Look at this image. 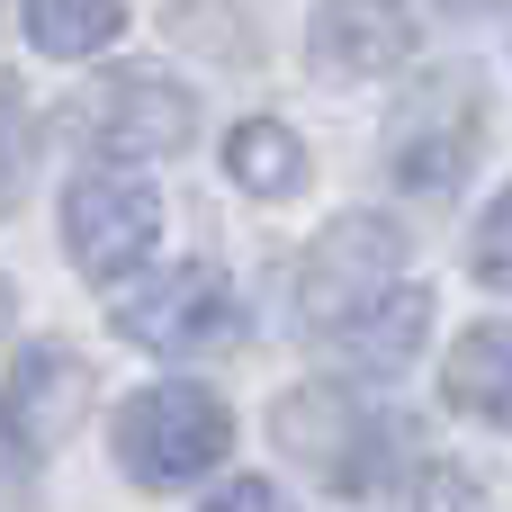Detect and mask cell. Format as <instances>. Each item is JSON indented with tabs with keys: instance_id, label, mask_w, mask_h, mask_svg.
I'll return each instance as SVG.
<instances>
[{
	"instance_id": "obj_1",
	"label": "cell",
	"mask_w": 512,
	"mask_h": 512,
	"mask_svg": "<svg viewBox=\"0 0 512 512\" xmlns=\"http://www.w3.org/2000/svg\"><path fill=\"white\" fill-rule=\"evenodd\" d=\"M387 288H405V225H387V216H342V225L315 234L306 270H297V324L324 342V333H342L351 315H369Z\"/></svg>"
},
{
	"instance_id": "obj_2",
	"label": "cell",
	"mask_w": 512,
	"mask_h": 512,
	"mask_svg": "<svg viewBox=\"0 0 512 512\" xmlns=\"http://www.w3.org/2000/svg\"><path fill=\"white\" fill-rule=\"evenodd\" d=\"M234 450V423L207 387H135L117 414V459L135 486H189Z\"/></svg>"
},
{
	"instance_id": "obj_3",
	"label": "cell",
	"mask_w": 512,
	"mask_h": 512,
	"mask_svg": "<svg viewBox=\"0 0 512 512\" xmlns=\"http://www.w3.org/2000/svg\"><path fill=\"white\" fill-rule=\"evenodd\" d=\"M270 432H279V450H288L315 486H333V495H369L378 468H387V423H378L360 396H342V387H297V396H279Z\"/></svg>"
},
{
	"instance_id": "obj_4",
	"label": "cell",
	"mask_w": 512,
	"mask_h": 512,
	"mask_svg": "<svg viewBox=\"0 0 512 512\" xmlns=\"http://www.w3.org/2000/svg\"><path fill=\"white\" fill-rule=\"evenodd\" d=\"M189 90L162 81V72H99L81 99H72V135L108 162H162L189 144Z\"/></svg>"
},
{
	"instance_id": "obj_5",
	"label": "cell",
	"mask_w": 512,
	"mask_h": 512,
	"mask_svg": "<svg viewBox=\"0 0 512 512\" xmlns=\"http://www.w3.org/2000/svg\"><path fill=\"white\" fill-rule=\"evenodd\" d=\"M108 324H117L126 342H144V351H207V342H234V333H243V297H234L225 270L171 261L153 288H126V297L108 306Z\"/></svg>"
},
{
	"instance_id": "obj_6",
	"label": "cell",
	"mask_w": 512,
	"mask_h": 512,
	"mask_svg": "<svg viewBox=\"0 0 512 512\" xmlns=\"http://www.w3.org/2000/svg\"><path fill=\"white\" fill-rule=\"evenodd\" d=\"M90 414V369L63 351V342H27L18 369L0 378V432L18 459H54Z\"/></svg>"
},
{
	"instance_id": "obj_7",
	"label": "cell",
	"mask_w": 512,
	"mask_h": 512,
	"mask_svg": "<svg viewBox=\"0 0 512 512\" xmlns=\"http://www.w3.org/2000/svg\"><path fill=\"white\" fill-rule=\"evenodd\" d=\"M63 234H72V261H81L90 279H117V270H135V261L162 243V198L135 189V180L90 171V180L63 198Z\"/></svg>"
},
{
	"instance_id": "obj_8",
	"label": "cell",
	"mask_w": 512,
	"mask_h": 512,
	"mask_svg": "<svg viewBox=\"0 0 512 512\" xmlns=\"http://www.w3.org/2000/svg\"><path fill=\"white\" fill-rule=\"evenodd\" d=\"M468 153H477V81H459V99H450V81L423 90V99L396 117V135H387V162H396V180H414V189H450V180L468 171Z\"/></svg>"
},
{
	"instance_id": "obj_9",
	"label": "cell",
	"mask_w": 512,
	"mask_h": 512,
	"mask_svg": "<svg viewBox=\"0 0 512 512\" xmlns=\"http://www.w3.org/2000/svg\"><path fill=\"white\" fill-rule=\"evenodd\" d=\"M405 45H414L405 0H315V63L333 81H378L405 63Z\"/></svg>"
},
{
	"instance_id": "obj_10",
	"label": "cell",
	"mask_w": 512,
	"mask_h": 512,
	"mask_svg": "<svg viewBox=\"0 0 512 512\" xmlns=\"http://www.w3.org/2000/svg\"><path fill=\"white\" fill-rule=\"evenodd\" d=\"M423 324H432V297L405 279V288H387L369 315H351L342 333H324V351L342 360V369H369V378H396L405 360H414V342H423Z\"/></svg>"
},
{
	"instance_id": "obj_11",
	"label": "cell",
	"mask_w": 512,
	"mask_h": 512,
	"mask_svg": "<svg viewBox=\"0 0 512 512\" xmlns=\"http://www.w3.org/2000/svg\"><path fill=\"white\" fill-rule=\"evenodd\" d=\"M441 396H450L459 414H477V423H504V405H512V351H504V324H468V333H459Z\"/></svg>"
},
{
	"instance_id": "obj_12",
	"label": "cell",
	"mask_w": 512,
	"mask_h": 512,
	"mask_svg": "<svg viewBox=\"0 0 512 512\" xmlns=\"http://www.w3.org/2000/svg\"><path fill=\"white\" fill-rule=\"evenodd\" d=\"M225 171H234V189H252V198H288V189H306V144H297L279 117H243L234 144H225Z\"/></svg>"
},
{
	"instance_id": "obj_13",
	"label": "cell",
	"mask_w": 512,
	"mask_h": 512,
	"mask_svg": "<svg viewBox=\"0 0 512 512\" xmlns=\"http://www.w3.org/2000/svg\"><path fill=\"white\" fill-rule=\"evenodd\" d=\"M117 27H126L117 0H27V36H36L45 54H63V63H72V54H99Z\"/></svg>"
},
{
	"instance_id": "obj_14",
	"label": "cell",
	"mask_w": 512,
	"mask_h": 512,
	"mask_svg": "<svg viewBox=\"0 0 512 512\" xmlns=\"http://www.w3.org/2000/svg\"><path fill=\"white\" fill-rule=\"evenodd\" d=\"M27 162H36V126H27V99H18V81L0 72V207H18V189H27Z\"/></svg>"
},
{
	"instance_id": "obj_15",
	"label": "cell",
	"mask_w": 512,
	"mask_h": 512,
	"mask_svg": "<svg viewBox=\"0 0 512 512\" xmlns=\"http://www.w3.org/2000/svg\"><path fill=\"white\" fill-rule=\"evenodd\" d=\"M414 512H477V477H468V468H423Z\"/></svg>"
},
{
	"instance_id": "obj_16",
	"label": "cell",
	"mask_w": 512,
	"mask_h": 512,
	"mask_svg": "<svg viewBox=\"0 0 512 512\" xmlns=\"http://www.w3.org/2000/svg\"><path fill=\"white\" fill-rule=\"evenodd\" d=\"M468 270H477L486 288H504V207L477 216V261H468Z\"/></svg>"
},
{
	"instance_id": "obj_17",
	"label": "cell",
	"mask_w": 512,
	"mask_h": 512,
	"mask_svg": "<svg viewBox=\"0 0 512 512\" xmlns=\"http://www.w3.org/2000/svg\"><path fill=\"white\" fill-rule=\"evenodd\" d=\"M198 512H279V495H270L261 477H234L225 495H207V504H198Z\"/></svg>"
},
{
	"instance_id": "obj_18",
	"label": "cell",
	"mask_w": 512,
	"mask_h": 512,
	"mask_svg": "<svg viewBox=\"0 0 512 512\" xmlns=\"http://www.w3.org/2000/svg\"><path fill=\"white\" fill-rule=\"evenodd\" d=\"M441 9H459V18H486V9H495V0H441Z\"/></svg>"
},
{
	"instance_id": "obj_19",
	"label": "cell",
	"mask_w": 512,
	"mask_h": 512,
	"mask_svg": "<svg viewBox=\"0 0 512 512\" xmlns=\"http://www.w3.org/2000/svg\"><path fill=\"white\" fill-rule=\"evenodd\" d=\"M0 333H9V288H0Z\"/></svg>"
}]
</instances>
